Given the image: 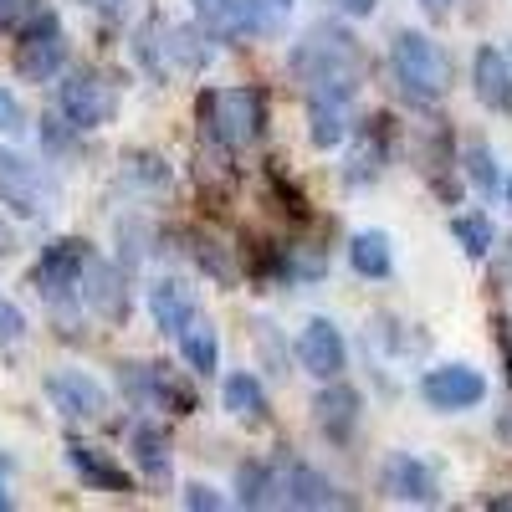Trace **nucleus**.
I'll list each match as a JSON object with an SVG mask.
<instances>
[{"mask_svg":"<svg viewBox=\"0 0 512 512\" xmlns=\"http://www.w3.org/2000/svg\"><path fill=\"white\" fill-rule=\"evenodd\" d=\"M420 400L451 415V410H472L487 400V374L472 369V364H436L420 374Z\"/></svg>","mask_w":512,"mask_h":512,"instance_id":"9","label":"nucleus"},{"mask_svg":"<svg viewBox=\"0 0 512 512\" xmlns=\"http://www.w3.org/2000/svg\"><path fill=\"white\" fill-rule=\"evenodd\" d=\"M67 466L77 472V482L93 487V492H128L134 487V477H128L108 451H98L88 441H67Z\"/></svg>","mask_w":512,"mask_h":512,"instance_id":"21","label":"nucleus"},{"mask_svg":"<svg viewBox=\"0 0 512 512\" xmlns=\"http://www.w3.org/2000/svg\"><path fill=\"white\" fill-rule=\"evenodd\" d=\"M451 236H456V246L472 256V262H487V251L497 246V226H492V216H482V210H461V216H451Z\"/></svg>","mask_w":512,"mask_h":512,"instance_id":"28","label":"nucleus"},{"mask_svg":"<svg viewBox=\"0 0 512 512\" xmlns=\"http://www.w3.org/2000/svg\"><path fill=\"white\" fill-rule=\"evenodd\" d=\"M57 113L77 128V134H93V128H108L118 118V93L98 72H67L57 82Z\"/></svg>","mask_w":512,"mask_h":512,"instance_id":"8","label":"nucleus"},{"mask_svg":"<svg viewBox=\"0 0 512 512\" xmlns=\"http://www.w3.org/2000/svg\"><path fill=\"white\" fill-rule=\"evenodd\" d=\"M57 175L47 164H36L16 149L0 144V205L11 210V216L21 221H47L52 210H57Z\"/></svg>","mask_w":512,"mask_h":512,"instance_id":"5","label":"nucleus"},{"mask_svg":"<svg viewBox=\"0 0 512 512\" xmlns=\"http://www.w3.org/2000/svg\"><path fill=\"white\" fill-rule=\"evenodd\" d=\"M123 180H128V185L164 190V185H169V164H164L159 154H128V159H123Z\"/></svg>","mask_w":512,"mask_h":512,"instance_id":"31","label":"nucleus"},{"mask_svg":"<svg viewBox=\"0 0 512 512\" xmlns=\"http://www.w3.org/2000/svg\"><path fill=\"white\" fill-rule=\"evenodd\" d=\"M47 400L62 420H98L108 410V390L88 369H57L47 374Z\"/></svg>","mask_w":512,"mask_h":512,"instance_id":"15","label":"nucleus"},{"mask_svg":"<svg viewBox=\"0 0 512 512\" xmlns=\"http://www.w3.org/2000/svg\"><path fill=\"white\" fill-rule=\"evenodd\" d=\"M287 72L297 77L303 98L318 93H359V72H364V47L349 26L338 21H313L287 52Z\"/></svg>","mask_w":512,"mask_h":512,"instance_id":"1","label":"nucleus"},{"mask_svg":"<svg viewBox=\"0 0 512 512\" xmlns=\"http://www.w3.org/2000/svg\"><path fill=\"white\" fill-rule=\"evenodd\" d=\"M313 420L328 446H349L359 436V420H364V395L344 379H323V390L313 395Z\"/></svg>","mask_w":512,"mask_h":512,"instance_id":"11","label":"nucleus"},{"mask_svg":"<svg viewBox=\"0 0 512 512\" xmlns=\"http://www.w3.org/2000/svg\"><path fill=\"white\" fill-rule=\"evenodd\" d=\"M118 390L128 395L134 410H164V415H190L195 410V390L185 379H175L164 364H118Z\"/></svg>","mask_w":512,"mask_h":512,"instance_id":"6","label":"nucleus"},{"mask_svg":"<svg viewBox=\"0 0 512 512\" xmlns=\"http://www.w3.org/2000/svg\"><path fill=\"white\" fill-rule=\"evenodd\" d=\"M82 308L103 323H123L128 318V267L93 256L88 272H82Z\"/></svg>","mask_w":512,"mask_h":512,"instance_id":"14","label":"nucleus"},{"mask_svg":"<svg viewBox=\"0 0 512 512\" xmlns=\"http://www.w3.org/2000/svg\"><path fill=\"white\" fill-rule=\"evenodd\" d=\"M175 344H180V359H185L190 374H216L221 369V333H216V323H210L205 313L190 328H180Z\"/></svg>","mask_w":512,"mask_h":512,"instance_id":"23","label":"nucleus"},{"mask_svg":"<svg viewBox=\"0 0 512 512\" xmlns=\"http://www.w3.org/2000/svg\"><path fill=\"white\" fill-rule=\"evenodd\" d=\"M236 502L241 507H277V472H272V461H241L236 466Z\"/></svg>","mask_w":512,"mask_h":512,"instance_id":"27","label":"nucleus"},{"mask_svg":"<svg viewBox=\"0 0 512 512\" xmlns=\"http://www.w3.org/2000/svg\"><path fill=\"white\" fill-rule=\"evenodd\" d=\"M390 72H395V88L405 103L415 108H436L451 93V57L441 52L436 36L425 31H395L390 41Z\"/></svg>","mask_w":512,"mask_h":512,"instance_id":"3","label":"nucleus"},{"mask_svg":"<svg viewBox=\"0 0 512 512\" xmlns=\"http://www.w3.org/2000/svg\"><path fill=\"white\" fill-rule=\"evenodd\" d=\"M185 507H190V512H221L226 497L210 487V482H185Z\"/></svg>","mask_w":512,"mask_h":512,"instance_id":"33","label":"nucleus"},{"mask_svg":"<svg viewBox=\"0 0 512 512\" xmlns=\"http://www.w3.org/2000/svg\"><path fill=\"white\" fill-rule=\"evenodd\" d=\"M221 400H226V410H231L236 420H246V425H256V420L272 415V410H267L262 379H256L251 369H231V374L221 379Z\"/></svg>","mask_w":512,"mask_h":512,"instance_id":"24","label":"nucleus"},{"mask_svg":"<svg viewBox=\"0 0 512 512\" xmlns=\"http://www.w3.org/2000/svg\"><path fill=\"white\" fill-rule=\"evenodd\" d=\"M11 507V492H6V482H0V512H6Z\"/></svg>","mask_w":512,"mask_h":512,"instance_id":"41","label":"nucleus"},{"mask_svg":"<svg viewBox=\"0 0 512 512\" xmlns=\"http://www.w3.org/2000/svg\"><path fill=\"white\" fill-rule=\"evenodd\" d=\"M26 338V313L11 303V297H0V349H11Z\"/></svg>","mask_w":512,"mask_h":512,"instance_id":"32","label":"nucleus"},{"mask_svg":"<svg viewBox=\"0 0 512 512\" xmlns=\"http://www.w3.org/2000/svg\"><path fill=\"white\" fill-rule=\"evenodd\" d=\"M41 11V0H0V31H21Z\"/></svg>","mask_w":512,"mask_h":512,"instance_id":"34","label":"nucleus"},{"mask_svg":"<svg viewBox=\"0 0 512 512\" xmlns=\"http://www.w3.org/2000/svg\"><path fill=\"white\" fill-rule=\"evenodd\" d=\"M420 6L431 11V16H446V11H451V0H420Z\"/></svg>","mask_w":512,"mask_h":512,"instance_id":"39","label":"nucleus"},{"mask_svg":"<svg viewBox=\"0 0 512 512\" xmlns=\"http://www.w3.org/2000/svg\"><path fill=\"white\" fill-rule=\"evenodd\" d=\"M384 123H390V118H369L364 139H359V149H354V164L344 169V180H349V185H369V180L379 175V169H384V144H379Z\"/></svg>","mask_w":512,"mask_h":512,"instance_id":"29","label":"nucleus"},{"mask_svg":"<svg viewBox=\"0 0 512 512\" xmlns=\"http://www.w3.org/2000/svg\"><path fill=\"white\" fill-rule=\"evenodd\" d=\"M379 487L390 492L395 502H410V507H436L441 502L436 472L420 456H410V451H390L379 461Z\"/></svg>","mask_w":512,"mask_h":512,"instance_id":"13","label":"nucleus"},{"mask_svg":"<svg viewBox=\"0 0 512 512\" xmlns=\"http://www.w3.org/2000/svg\"><path fill=\"white\" fill-rule=\"evenodd\" d=\"M472 93L487 113H512V62L497 41H482L472 52Z\"/></svg>","mask_w":512,"mask_h":512,"instance_id":"16","label":"nucleus"},{"mask_svg":"<svg viewBox=\"0 0 512 512\" xmlns=\"http://www.w3.org/2000/svg\"><path fill=\"white\" fill-rule=\"evenodd\" d=\"M216 47L221 41L210 36L200 21H190V26H164V67L169 72H205L210 67V57H216Z\"/></svg>","mask_w":512,"mask_h":512,"instance_id":"19","label":"nucleus"},{"mask_svg":"<svg viewBox=\"0 0 512 512\" xmlns=\"http://www.w3.org/2000/svg\"><path fill=\"white\" fill-rule=\"evenodd\" d=\"M11 251H16V241H11V226L0 221V256H11Z\"/></svg>","mask_w":512,"mask_h":512,"instance_id":"38","label":"nucleus"},{"mask_svg":"<svg viewBox=\"0 0 512 512\" xmlns=\"http://www.w3.org/2000/svg\"><path fill=\"white\" fill-rule=\"evenodd\" d=\"M349 267H354L364 282H384V277L395 272L390 236H384V231H354V241H349Z\"/></svg>","mask_w":512,"mask_h":512,"instance_id":"25","label":"nucleus"},{"mask_svg":"<svg viewBox=\"0 0 512 512\" xmlns=\"http://www.w3.org/2000/svg\"><path fill=\"white\" fill-rule=\"evenodd\" d=\"M195 262L205 267V277H216L221 287H236V262H231V251L221 241H210V236H195Z\"/></svg>","mask_w":512,"mask_h":512,"instance_id":"30","label":"nucleus"},{"mask_svg":"<svg viewBox=\"0 0 512 512\" xmlns=\"http://www.w3.org/2000/svg\"><path fill=\"white\" fill-rule=\"evenodd\" d=\"M502 205H507V210H512V175H507V180H502Z\"/></svg>","mask_w":512,"mask_h":512,"instance_id":"40","label":"nucleus"},{"mask_svg":"<svg viewBox=\"0 0 512 512\" xmlns=\"http://www.w3.org/2000/svg\"><path fill=\"white\" fill-rule=\"evenodd\" d=\"M456 164H461V175L472 180V190L482 200H502V164H497V154H492L487 139H466L456 149Z\"/></svg>","mask_w":512,"mask_h":512,"instance_id":"22","label":"nucleus"},{"mask_svg":"<svg viewBox=\"0 0 512 512\" xmlns=\"http://www.w3.org/2000/svg\"><path fill=\"white\" fill-rule=\"evenodd\" d=\"M21 123H26V113H21L16 93H11V88H0V128H6V134H16Z\"/></svg>","mask_w":512,"mask_h":512,"instance_id":"35","label":"nucleus"},{"mask_svg":"<svg viewBox=\"0 0 512 512\" xmlns=\"http://www.w3.org/2000/svg\"><path fill=\"white\" fill-rule=\"evenodd\" d=\"M200 139L210 149H246L267 134V93L251 88V82H236V88H205L200 103Z\"/></svg>","mask_w":512,"mask_h":512,"instance_id":"2","label":"nucleus"},{"mask_svg":"<svg viewBox=\"0 0 512 512\" xmlns=\"http://www.w3.org/2000/svg\"><path fill=\"white\" fill-rule=\"evenodd\" d=\"M195 21L231 47V41H246V0H195Z\"/></svg>","mask_w":512,"mask_h":512,"instance_id":"26","label":"nucleus"},{"mask_svg":"<svg viewBox=\"0 0 512 512\" xmlns=\"http://www.w3.org/2000/svg\"><path fill=\"white\" fill-rule=\"evenodd\" d=\"M333 6L344 11V16H354V21H364V16H374V6H379V0H333Z\"/></svg>","mask_w":512,"mask_h":512,"instance_id":"36","label":"nucleus"},{"mask_svg":"<svg viewBox=\"0 0 512 512\" xmlns=\"http://www.w3.org/2000/svg\"><path fill=\"white\" fill-rule=\"evenodd\" d=\"M272 6H277V11H292V0H272Z\"/></svg>","mask_w":512,"mask_h":512,"instance_id":"42","label":"nucleus"},{"mask_svg":"<svg viewBox=\"0 0 512 512\" xmlns=\"http://www.w3.org/2000/svg\"><path fill=\"white\" fill-rule=\"evenodd\" d=\"M88 6H93L98 16H118V11L128 6V0H88Z\"/></svg>","mask_w":512,"mask_h":512,"instance_id":"37","label":"nucleus"},{"mask_svg":"<svg viewBox=\"0 0 512 512\" xmlns=\"http://www.w3.org/2000/svg\"><path fill=\"white\" fill-rule=\"evenodd\" d=\"M349 134H354V93L308 98V139H313V149H338Z\"/></svg>","mask_w":512,"mask_h":512,"instance_id":"18","label":"nucleus"},{"mask_svg":"<svg viewBox=\"0 0 512 512\" xmlns=\"http://www.w3.org/2000/svg\"><path fill=\"white\" fill-rule=\"evenodd\" d=\"M62 67H67V31H62L57 11L41 6V11L21 26V41H16V77H21V82H52Z\"/></svg>","mask_w":512,"mask_h":512,"instance_id":"7","label":"nucleus"},{"mask_svg":"<svg viewBox=\"0 0 512 512\" xmlns=\"http://www.w3.org/2000/svg\"><path fill=\"white\" fill-rule=\"evenodd\" d=\"M128 451H134L139 477H144V482H154V487H164V482H169V472H175L169 441H164V431H159V425H154L149 415H139L134 425H128Z\"/></svg>","mask_w":512,"mask_h":512,"instance_id":"20","label":"nucleus"},{"mask_svg":"<svg viewBox=\"0 0 512 512\" xmlns=\"http://www.w3.org/2000/svg\"><path fill=\"white\" fill-rule=\"evenodd\" d=\"M93 246L82 236H57L41 246V262L31 267V287L57 318H67L72 308H82V272L93 262Z\"/></svg>","mask_w":512,"mask_h":512,"instance_id":"4","label":"nucleus"},{"mask_svg":"<svg viewBox=\"0 0 512 512\" xmlns=\"http://www.w3.org/2000/svg\"><path fill=\"white\" fill-rule=\"evenodd\" d=\"M272 472H277V507H344V492L308 461L272 456Z\"/></svg>","mask_w":512,"mask_h":512,"instance_id":"12","label":"nucleus"},{"mask_svg":"<svg viewBox=\"0 0 512 512\" xmlns=\"http://www.w3.org/2000/svg\"><path fill=\"white\" fill-rule=\"evenodd\" d=\"M149 318H154L159 333L180 338V328H190V323L200 318V297H195V287H190L185 277H159V282L149 287Z\"/></svg>","mask_w":512,"mask_h":512,"instance_id":"17","label":"nucleus"},{"mask_svg":"<svg viewBox=\"0 0 512 512\" xmlns=\"http://www.w3.org/2000/svg\"><path fill=\"white\" fill-rule=\"evenodd\" d=\"M292 359L303 364V374H313L318 384L323 379H344L349 344H344V333H338L333 318H308L303 333H297V344H292Z\"/></svg>","mask_w":512,"mask_h":512,"instance_id":"10","label":"nucleus"}]
</instances>
